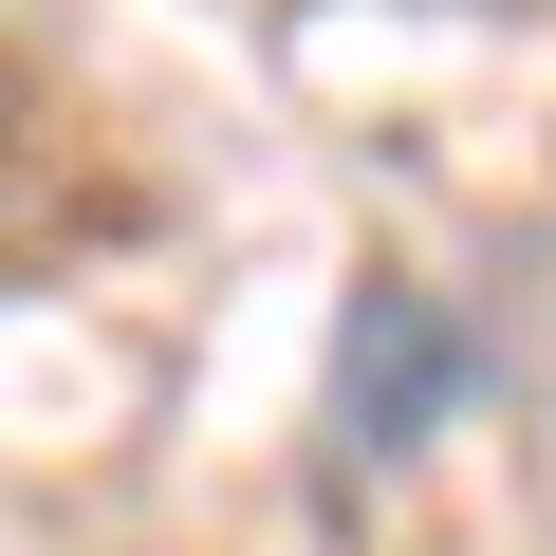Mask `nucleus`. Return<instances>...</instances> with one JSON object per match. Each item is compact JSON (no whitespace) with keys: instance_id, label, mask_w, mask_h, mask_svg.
<instances>
[{"instance_id":"1","label":"nucleus","mask_w":556,"mask_h":556,"mask_svg":"<svg viewBox=\"0 0 556 556\" xmlns=\"http://www.w3.org/2000/svg\"><path fill=\"white\" fill-rule=\"evenodd\" d=\"M464 408H482V316L427 298V278H353L334 298V501L408 482Z\"/></svg>"}]
</instances>
